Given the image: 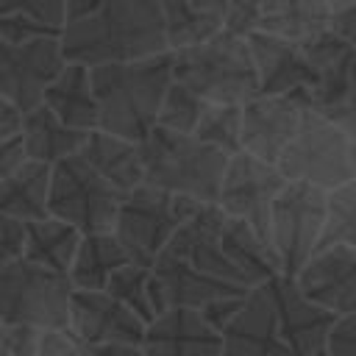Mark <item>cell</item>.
Returning a JSON list of instances; mask_svg holds the SVG:
<instances>
[{
    "label": "cell",
    "mask_w": 356,
    "mask_h": 356,
    "mask_svg": "<svg viewBox=\"0 0 356 356\" xmlns=\"http://www.w3.org/2000/svg\"><path fill=\"white\" fill-rule=\"evenodd\" d=\"M58 42L67 64L89 70L170 53L159 0H103L92 17L64 25Z\"/></svg>",
    "instance_id": "6da1fadb"
},
{
    "label": "cell",
    "mask_w": 356,
    "mask_h": 356,
    "mask_svg": "<svg viewBox=\"0 0 356 356\" xmlns=\"http://www.w3.org/2000/svg\"><path fill=\"white\" fill-rule=\"evenodd\" d=\"M172 86V53L92 70V89L100 128L128 142H145L159 122L167 89Z\"/></svg>",
    "instance_id": "7a4b0ae2"
},
{
    "label": "cell",
    "mask_w": 356,
    "mask_h": 356,
    "mask_svg": "<svg viewBox=\"0 0 356 356\" xmlns=\"http://www.w3.org/2000/svg\"><path fill=\"white\" fill-rule=\"evenodd\" d=\"M145 184L164 189L178 197H189L203 206H214L220 197V184L228 167V156L197 142L186 134H172L153 128L145 142H139Z\"/></svg>",
    "instance_id": "3957f363"
},
{
    "label": "cell",
    "mask_w": 356,
    "mask_h": 356,
    "mask_svg": "<svg viewBox=\"0 0 356 356\" xmlns=\"http://www.w3.org/2000/svg\"><path fill=\"white\" fill-rule=\"evenodd\" d=\"M172 81L209 106H245L259 95L248 39L225 31L200 47L172 53Z\"/></svg>",
    "instance_id": "277c9868"
},
{
    "label": "cell",
    "mask_w": 356,
    "mask_h": 356,
    "mask_svg": "<svg viewBox=\"0 0 356 356\" xmlns=\"http://www.w3.org/2000/svg\"><path fill=\"white\" fill-rule=\"evenodd\" d=\"M200 206L203 203L142 184L139 189L122 197L114 222V236L134 264L153 270L156 259L167 250V245Z\"/></svg>",
    "instance_id": "5b68a950"
},
{
    "label": "cell",
    "mask_w": 356,
    "mask_h": 356,
    "mask_svg": "<svg viewBox=\"0 0 356 356\" xmlns=\"http://www.w3.org/2000/svg\"><path fill=\"white\" fill-rule=\"evenodd\" d=\"M275 167L289 184H306L331 192L353 178L348 134L325 114L303 108L300 125Z\"/></svg>",
    "instance_id": "8992f818"
},
{
    "label": "cell",
    "mask_w": 356,
    "mask_h": 356,
    "mask_svg": "<svg viewBox=\"0 0 356 356\" xmlns=\"http://www.w3.org/2000/svg\"><path fill=\"white\" fill-rule=\"evenodd\" d=\"M122 197L125 195L106 184L81 156H70L50 167L47 217L72 225L83 236L114 234Z\"/></svg>",
    "instance_id": "52a82bcc"
},
{
    "label": "cell",
    "mask_w": 356,
    "mask_h": 356,
    "mask_svg": "<svg viewBox=\"0 0 356 356\" xmlns=\"http://www.w3.org/2000/svg\"><path fill=\"white\" fill-rule=\"evenodd\" d=\"M72 284L67 275L33 267L28 261L0 270V320L6 325H31L39 331L70 328Z\"/></svg>",
    "instance_id": "ba28073f"
},
{
    "label": "cell",
    "mask_w": 356,
    "mask_h": 356,
    "mask_svg": "<svg viewBox=\"0 0 356 356\" xmlns=\"http://www.w3.org/2000/svg\"><path fill=\"white\" fill-rule=\"evenodd\" d=\"M325 225V192L289 184L273 203L270 217V248L278 261L281 278L295 281V275L306 267V261L317 253Z\"/></svg>",
    "instance_id": "9c48e42d"
},
{
    "label": "cell",
    "mask_w": 356,
    "mask_h": 356,
    "mask_svg": "<svg viewBox=\"0 0 356 356\" xmlns=\"http://www.w3.org/2000/svg\"><path fill=\"white\" fill-rule=\"evenodd\" d=\"M286 186L284 175L278 172L275 164L259 161L248 153H236L228 159L222 184H220V197L217 206L245 222L267 248H270V217H273V203ZM273 250V248H270Z\"/></svg>",
    "instance_id": "30bf717a"
},
{
    "label": "cell",
    "mask_w": 356,
    "mask_h": 356,
    "mask_svg": "<svg viewBox=\"0 0 356 356\" xmlns=\"http://www.w3.org/2000/svg\"><path fill=\"white\" fill-rule=\"evenodd\" d=\"M64 53L58 39L6 42L0 39V97L22 114L42 106L44 89L64 70Z\"/></svg>",
    "instance_id": "8fae6325"
},
{
    "label": "cell",
    "mask_w": 356,
    "mask_h": 356,
    "mask_svg": "<svg viewBox=\"0 0 356 356\" xmlns=\"http://www.w3.org/2000/svg\"><path fill=\"white\" fill-rule=\"evenodd\" d=\"M295 286L334 320L356 314V248L317 250L295 275Z\"/></svg>",
    "instance_id": "7c38bea8"
},
{
    "label": "cell",
    "mask_w": 356,
    "mask_h": 356,
    "mask_svg": "<svg viewBox=\"0 0 356 356\" xmlns=\"http://www.w3.org/2000/svg\"><path fill=\"white\" fill-rule=\"evenodd\" d=\"M306 103L298 97L256 95L242 106V153L275 164L292 142Z\"/></svg>",
    "instance_id": "4fadbf2b"
},
{
    "label": "cell",
    "mask_w": 356,
    "mask_h": 356,
    "mask_svg": "<svg viewBox=\"0 0 356 356\" xmlns=\"http://www.w3.org/2000/svg\"><path fill=\"white\" fill-rule=\"evenodd\" d=\"M248 47H250L256 78H259V95L298 97L309 108V97L317 81L303 56V47L267 33H250Z\"/></svg>",
    "instance_id": "5bb4252c"
},
{
    "label": "cell",
    "mask_w": 356,
    "mask_h": 356,
    "mask_svg": "<svg viewBox=\"0 0 356 356\" xmlns=\"http://www.w3.org/2000/svg\"><path fill=\"white\" fill-rule=\"evenodd\" d=\"M70 331L83 345H142L147 325L108 292H72Z\"/></svg>",
    "instance_id": "9a60e30c"
},
{
    "label": "cell",
    "mask_w": 356,
    "mask_h": 356,
    "mask_svg": "<svg viewBox=\"0 0 356 356\" xmlns=\"http://www.w3.org/2000/svg\"><path fill=\"white\" fill-rule=\"evenodd\" d=\"M275 309L281 339L289 345L292 356H314L325 350L328 331L334 325V317L323 309H317L289 278H273L264 284Z\"/></svg>",
    "instance_id": "2e32d148"
},
{
    "label": "cell",
    "mask_w": 356,
    "mask_h": 356,
    "mask_svg": "<svg viewBox=\"0 0 356 356\" xmlns=\"http://www.w3.org/2000/svg\"><path fill=\"white\" fill-rule=\"evenodd\" d=\"M220 337L222 356H292L289 345L281 339L267 286L250 289L239 314Z\"/></svg>",
    "instance_id": "e0dca14e"
},
{
    "label": "cell",
    "mask_w": 356,
    "mask_h": 356,
    "mask_svg": "<svg viewBox=\"0 0 356 356\" xmlns=\"http://www.w3.org/2000/svg\"><path fill=\"white\" fill-rule=\"evenodd\" d=\"M145 356H222V337L192 309H167L142 339Z\"/></svg>",
    "instance_id": "ac0fdd59"
},
{
    "label": "cell",
    "mask_w": 356,
    "mask_h": 356,
    "mask_svg": "<svg viewBox=\"0 0 356 356\" xmlns=\"http://www.w3.org/2000/svg\"><path fill=\"white\" fill-rule=\"evenodd\" d=\"M303 47V56L314 72V92L309 97V108L320 111V114H328L334 111L345 95H348V83H350V70H353V61H356V53L339 42L331 31L320 33L317 39L300 44Z\"/></svg>",
    "instance_id": "d6986e66"
},
{
    "label": "cell",
    "mask_w": 356,
    "mask_h": 356,
    "mask_svg": "<svg viewBox=\"0 0 356 356\" xmlns=\"http://www.w3.org/2000/svg\"><path fill=\"white\" fill-rule=\"evenodd\" d=\"M153 273H156V278L164 289V298H167L170 309L200 312L214 300L248 295V289H242L236 284H228V281H220V278H211V275L195 270L192 264H186V261H181L170 253H161L156 259Z\"/></svg>",
    "instance_id": "ffe728a7"
},
{
    "label": "cell",
    "mask_w": 356,
    "mask_h": 356,
    "mask_svg": "<svg viewBox=\"0 0 356 356\" xmlns=\"http://www.w3.org/2000/svg\"><path fill=\"white\" fill-rule=\"evenodd\" d=\"M42 106L72 131L92 134L100 128V111L92 89V70L83 64H64L58 78L44 89Z\"/></svg>",
    "instance_id": "44dd1931"
},
{
    "label": "cell",
    "mask_w": 356,
    "mask_h": 356,
    "mask_svg": "<svg viewBox=\"0 0 356 356\" xmlns=\"http://www.w3.org/2000/svg\"><path fill=\"white\" fill-rule=\"evenodd\" d=\"M164 14V36H167V50L181 53L200 47L211 39H217L225 31V14L228 3L220 0H164L161 3Z\"/></svg>",
    "instance_id": "7402d4cb"
},
{
    "label": "cell",
    "mask_w": 356,
    "mask_h": 356,
    "mask_svg": "<svg viewBox=\"0 0 356 356\" xmlns=\"http://www.w3.org/2000/svg\"><path fill=\"white\" fill-rule=\"evenodd\" d=\"M331 3L325 0H264L259 3L256 33L306 44L328 31Z\"/></svg>",
    "instance_id": "603a6c76"
},
{
    "label": "cell",
    "mask_w": 356,
    "mask_h": 356,
    "mask_svg": "<svg viewBox=\"0 0 356 356\" xmlns=\"http://www.w3.org/2000/svg\"><path fill=\"white\" fill-rule=\"evenodd\" d=\"M78 156L120 195H128L145 184V167L136 142L111 136L106 131H92Z\"/></svg>",
    "instance_id": "cb8c5ba5"
},
{
    "label": "cell",
    "mask_w": 356,
    "mask_h": 356,
    "mask_svg": "<svg viewBox=\"0 0 356 356\" xmlns=\"http://www.w3.org/2000/svg\"><path fill=\"white\" fill-rule=\"evenodd\" d=\"M86 136L89 134L72 131L64 122H58L56 114H50L44 106H36L33 111L22 114L19 139H22V150L28 161L53 167L70 156H78Z\"/></svg>",
    "instance_id": "d4e9b609"
},
{
    "label": "cell",
    "mask_w": 356,
    "mask_h": 356,
    "mask_svg": "<svg viewBox=\"0 0 356 356\" xmlns=\"http://www.w3.org/2000/svg\"><path fill=\"white\" fill-rule=\"evenodd\" d=\"M64 0H0V39L22 44L61 39Z\"/></svg>",
    "instance_id": "484cf974"
},
{
    "label": "cell",
    "mask_w": 356,
    "mask_h": 356,
    "mask_svg": "<svg viewBox=\"0 0 356 356\" xmlns=\"http://www.w3.org/2000/svg\"><path fill=\"white\" fill-rule=\"evenodd\" d=\"M125 264H131V259L114 234H92L81 239L67 278L78 292H106L111 275Z\"/></svg>",
    "instance_id": "4316f807"
},
{
    "label": "cell",
    "mask_w": 356,
    "mask_h": 356,
    "mask_svg": "<svg viewBox=\"0 0 356 356\" xmlns=\"http://www.w3.org/2000/svg\"><path fill=\"white\" fill-rule=\"evenodd\" d=\"M83 234L75 231L72 225L44 217L36 222H28V236H25V261L58 275H70V267L75 261V253L81 248Z\"/></svg>",
    "instance_id": "83f0119b"
},
{
    "label": "cell",
    "mask_w": 356,
    "mask_h": 356,
    "mask_svg": "<svg viewBox=\"0 0 356 356\" xmlns=\"http://www.w3.org/2000/svg\"><path fill=\"white\" fill-rule=\"evenodd\" d=\"M47 192H50V167L25 161L14 175L0 184V217L36 222L47 217Z\"/></svg>",
    "instance_id": "f1b7e54d"
},
{
    "label": "cell",
    "mask_w": 356,
    "mask_h": 356,
    "mask_svg": "<svg viewBox=\"0 0 356 356\" xmlns=\"http://www.w3.org/2000/svg\"><path fill=\"white\" fill-rule=\"evenodd\" d=\"M106 292L114 300H120L128 312H134L145 325H150L153 320H159L170 309L156 273L150 267H139L134 261L111 275Z\"/></svg>",
    "instance_id": "f546056e"
},
{
    "label": "cell",
    "mask_w": 356,
    "mask_h": 356,
    "mask_svg": "<svg viewBox=\"0 0 356 356\" xmlns=\"http://www.w3.org/2000/svg\"><path fill=\"white\" fill-rule=\"evenodd\" d=\"M356 248V178L325 192V225L320 248Z\"/></svg>",
    "instance_id": "4dcf8cb0"
},
{
    "label": "cell",
    "mask_w": 356,
    "mask_h": 356,
    "mask_svg": "<svg viewBox=\"0 0 356 356\" xmlns=\"http://www.w3.org/2000/svg\"><path fill=\"white\" fill-rule=\"evenodd\" d=\"M192 136L228 159L242 153V106H206Z\"/></svg>",
    "instance_id": "1f68e13d"
},
{
    "label": "cell",
    "mask_w": 356,
    "mask_h": 356,
    "mask_svg": "<svg viewBox=\"0 0 356 356\" xmlns=\"http://www.w3.org/2000/svg\"><path fill=\"white\" fill-rule=\"evenodd\" d=\"M209 103H203L197 95H192L186 86H181L178 81H172V86L167 89L164 95V103H161V111H159V128L164 131H172V134H186L192 136L203 111H206Z\"/></svg>",
    "instance_id": "d6a6232c"
},
{
    "label": "cell",
    "mask_w": 356,
    "mask_h": 356,
    "mask_svg": "<svg viewBox=\"0 0 356 356\" xmlns=\"http://www.w3.org/2000/svg\"><path fill=\"white\" fill-rule=\"evenodd\" d=\"M25 236L28 222L0 217V270L25 261Z\"/></svg>",
    "instance_id": "836d02e7"
},
{
    "label": "cell",
    "mask_w": 356,
    "mask_h": 356,
    "mask_svg": "<svg viewBox=\"0 0 356 356\" xmlns=\"http://www.w3.org/2000/svg\"><path fill=\"white\" fill-rule=\"evenodd\" d=\"M42 334L44 331L31 328V325H6L3 339H0V348L8 356H36V348L42 342Z\"/></svg>",
    "instance_id": "e575fe53"
},
{
    "label": "cell",
    "mask_w": 356,
    "mask_h": 356,
    "mask_svg": "<svg viewBox=\"0 0 356 356\" xmlns=\"http://www.w3.org/2000/svg\"><path fill=\"white\" fill-rule=\"evenodd\" d=\"M328 356H356V314L334 320L328 339H325Z\"/></svg>",
    "instance_id": "d590c367"
},
{
    "label": "cell",
    "mask_w": 356,
    "mask_h": 356,
    "mask_svg": "<svg viewBox=\"0 0 356 356\" xmlns=\"http://www.w3.org/2000/svg\"><path fill=\"white\" fill-rule=\"evenodd\" d=\"M256 25H259V3H228L225 33L248 39L250 33H256Z\"/></svg>",
    "instance_id": "8d00e7d4"
},
{
    "label": "cell",
    "mask_w": 356,
    "mask_h": 356,
    "mask_svg": "<svg viewBox=\"0 0 356 356\" xmlns=\"http://www.w3.org/2000/svg\"><path fill=\"white\" fill-rule=\"evenodd\" d=\"M36 356H83V342L70 331H44Z\"/></svg>",
    "instance_id": "74e56055"
},
{
    "label": "cell",
    "mask_w": 356,
    "mask_h": 356,
    "mask_svg": "<svg viewBox=\"0 0 356 356\" xmlns=\"http://www.w3.org/2000/svg\"><path fill=\"white\" fill-rule=\"evenodd\" d=\"M328 31L356 53V3H331Z\"/></svg>",
    "instance_id": "f35d334b"
},
{
    "label": "cell",
    "mask_w": 356,
    "mask_h": 356,
    "mask_svg": "<svg viewBox=\"0 0 356 356\" xmlns=\"http://www.w3.org/2000/svg\"><path fill=\"white\" fill-rule=\"evenodd\" d=\"M248 295H250V292H248ZM248 295H242V298H222V300H214V303H209L206 309H200V317H203L217 334H222V331L234 323V317L239 314V309H242V303H245Z\"/></svg>",
    "instance_id": "ab89813d"
},
{
    "label": "cell",
    "mask_w": 356,
    "mask_h": 356,
    "mask_svg": "<svg viewBox=\"0 0 356 356\" xmlns=\"http://www.w3.org/2000/svg\"><path fill=\"white\" fill-rule=\"evenodd\" d=\"M325 117L334 120L345 134L356 131V61H353V70H350V83H348V95H345V100H342L334 111H328Z\"/></svg>",
    "instance_id": "60d3db41"
},
{
    "label": "cell",
    "mask_w": 356,
    "mask_h": 356,
    "mask_svg": "<svg viewBox=\"0 0 356 356\" xmlns=\"http://www.w3.org/2000/svg\"><path fill=\"white\" fill-rule=\"evenodd\" d=\"M25 161H28V159H25V150H22V139H19V136L3 139V142H0V184H3L8 175H14Z\"/></svg>",
    "instance_id": "b9f144b4"
},
{
    "label": "cell",
    "mask_w": 356,
    "mask_h": 356,
    "mask_svg": "<svg viewBox=\"0 0 356 356\" xmlns=\"http://www.w3.org/2000/svg\"><path fill=\"white\" fill-rule=\"evenodd\" d=\"M19 128H22V111L0 97V142L19 136Z\"/></svg>",
    "instance_id": "7bdbcfd3"
},
{
    "label": "cell",
    "mask_w": 356,
    "mask_h": 356,
    "mask_svg": "<svg viewBox=\"0 0 356 356\" xmlns=\"http://www.w3.org/2000/svg\"><path fill=\"white\" fill-rule=\"evenodd\" d=\"M103 0H64V22H81L100 8Z\"/></svg>",
    "instance_id": "ee69618b"
},
{
    "label": "cell",
    "mask_w": 356,
    "mask_h": 356,
    "mask_svg": "<svg viewBox=\"0 0 356 356\" xmlns=\"http://www.w3.org/2000/svg\"><path fill=\"white\" fill-rule=\"evenodd\" d=\"M83 356H145L142 345H83Z\"/></svg>",
    "instance_id": "f6af8a7d"
},
{
    "label": "cell",
    "mask_w": 356,
    "mask_h": 356,
    "mask_svg": "<svg viewBox=\"0 0 356 356\" xmlns=\"http://www.w3.org/2000/svg\"><path fill=\"white\" fill-rule=\"evenodd\" d=\"M348 142H350V167H353V178H356V131L348 134Z\"/></svg>",
    "instance_id": "bcb514c9"
},
{
    "label": "cell",
    "mask_w": 356,
    "mask_h": 356,
    "mask_svg": "<svg viewBox=\"0 0 356 356\" xmlns=\"http://www.w3.org/2000/svg\"><path fill=\"white\" fill-rule=\"evenodd\" d=\"M3 331H6V323L0 320V339H3Z\"/></svg>",
    "instance_id": "7dc6e473"
},
{
    "label": "cell",
    "mask_w": 356,
    "mask_h": 356,
    "mask_svg": "<svg viewBox=\"0 0 356 356\" xmlns=\"http://www.w3.org/2000/svg\"><path fill=\"white\" fill-rule=\"evenodd\" d=\"M314 356H328V353H325V350H320V353H314Z\"/></svg>",
    "instance_id": "c3c4849f"
},
{
    "label": "cell",
    "mask_w": 356,
    "mask_h": 356,
    "mask_svg": "<svg viewBox=\"0 0 356 356\" xmlns=\"http://www.w3.org/2000/svg\"><path fill=\"white\" fill-rule=\"evenodd\" d=\"M0 356H8V353H6V350H3V348H0Z\"/></svg>",
    "instance_id": "681fc988"
}]
</instances>
